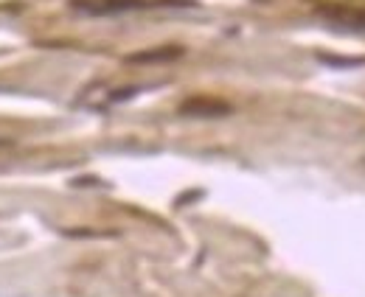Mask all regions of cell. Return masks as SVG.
I'll list each match as a JSON object with an SVG mask.
<instances>
[{"instance_id":"7a4b0ae2","label":"cell","mask_w":365,"mask_h":297,"mask_svg":"<svg viewBox=\"0 0 365 297\" xmlns=\"http://www.w3.org/2000/svg\"><path fill=\"white\" fill-rule=\"evenodd\" d=\"M323 14L331 20V23H343L349 31H357L365 34V11L363 9H349V6H326Z\"/></svg>"},{"instance_id":"6da1fadb","label":"cell","mask_w":365,"mask_h":297,"mask_svg":"<svg viewBox=\"0 0 365 297\" xmlns=\"http://www.w3.org/2000/svg\"><path fill=\"white\" fill-rule=\"evenodd\" d=\"M91 14H113V11H133V9H155V6H191L188 0H98V3H76Z\"/></svg>"}]
</instances>
